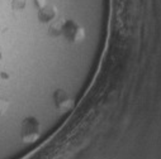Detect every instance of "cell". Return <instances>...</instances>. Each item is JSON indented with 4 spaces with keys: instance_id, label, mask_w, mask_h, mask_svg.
Wrapping results in <instances>:
<instances>
[{
    "instance_id": "1",
    "label": "cell",
    "mask_w": 161,
    "mask_h": 159,
    "mask_svg": "<svg viewBox=\"0 0 161 159\" xmlns=\"http://www.w3.org/2000/svg\"><path fill=\"white\" fill-rule=\"evenodd\" d=\"M39 134V124L36 120H27L23 125V139L25 141H33Z\"/></svg>"
},
{
    "instance_id": "2",
    "label": "cell",
    "mask_w": 161,
    "mask_h": 159,
    "mask_svg": "<svg viewBox=\"0 0 161 159\" xmlns=\"http://www.w3.org/2000/svg\"><path fill=\"white\" fill-rule=\"evenodd\" d=\"M70 104H71V101H70L69 96H67L65 92L58 91V92L56 94V105L58 106V109H61V110L67 109V107L70 106Z\"/></svg>"
},
{
    "instance_id": "3",
    "label": "cell",
    "mask_w": 161,
    "mask_h": 159,
    "mask_svg": "<svg viewBox=\"0 0 161 159\" xmlns=\"http://www.w3.org/2000/svg\"><path fill=\"white\" fill-rule=\"evenodd\" d=\"M7 109H8V104H7V101H4V100L0 99V114H3Z\"/></svg>"
}]
</instances>
